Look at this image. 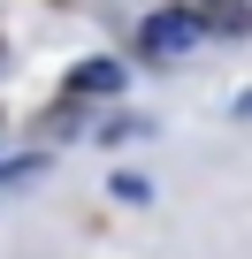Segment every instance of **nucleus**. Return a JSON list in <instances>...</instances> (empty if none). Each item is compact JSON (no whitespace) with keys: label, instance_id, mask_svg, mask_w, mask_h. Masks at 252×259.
Masks as SVG:
<instances>
[{"label":"nucleus","instance_id":"1","mask_svg":"<svg viewBox=\"0 0 252 259\" xmlns=\"http://www.w3.org/2000/svg\"><path fill=\"white\" fill-rule=\"evenodd\" d=\"M138 46H146L153 61H176V54H191V46H206V16H191V8H161V16H146V31H138Z\"/></svg>","mask_w":252,"mask_h":259},{"label":"nucleus","instance_id":"2","mask_svg":"<svg viewBox=\"0 0 252 259\" xmlns=\"http://www.w3.org/2000/svg\"><path fill=\"white\" fill-rule=\"evenodd\" d=\"M122 92V61H77L69 69V99H115Z\"/></svg>","mask_w":252,"mask_h":259},{"label":"nucleus","instance_id":"3","mask_svg":"<svg viewBox=\"0 0 252 259\" xmlns=\"http://www.w3.org/2000/svg\"><path fill=\"white\" fill-rule=\"evenodd\" d=\"M46 176V153H23V160H0V191H23Z\"/></svg>","mask_w":252,"mask_h":259},{"label":"nucleus","instance_id":"4","mask_svg":"<svg viewBox=\"0 0 252 259\" xmlns=\"http://www.w3.org/2000/svg\"><path fill=\"white\" fill-rule=\"evenodd\" d=\"M237 114H244V122H252V84H244V92H237Z\"/></svg>","mask_w":252,"mask_h":259}]
</instances>
